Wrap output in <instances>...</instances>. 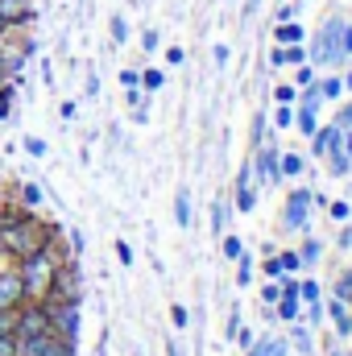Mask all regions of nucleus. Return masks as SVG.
Here are the masks:
<instances>
[{"instance_id":"obj_23","label":"nucleus","mask_w":352,"mask_h":356,"mask_svg":"<svg viewBox=\"0 0 352 356\" xmlns=\"http://www.w3.org/2000/svg\"><path fill=\"white\" fill-rule=\"evenodd\" d=\"M336 91H340V83H336V79H328V83H319V95H336Z\"/></svg>"},{"instance_id":"obj_14","label":"nucleus","mask_w":352,"mask_h":356,"mask_svg":"<svg viewBox=\"0 0 352 356\" xmlns=\"http://www.w3.org/2000/svg\"><path fill=\"white\" fill-rule=\"evenodd\" d=\"M25 149H29L33 158H42V154H46V141H42V137H25Z\"/></svg>"},{"instance_id":"obj_17","label":"nucleus","mask_w":352,"mask_h":356,"mask_svg":"<svg viewBox=\"0 0 352 356\" xmlns=\"http://www.w3.org/2000/svg\"><path fill=\"white\" fill-rule=\"evenodd\" d=\"M21 13V0H0V17H17Z\"/></svg>"},{"instance_id":"obj_18","label":"nucleus","mask_w":352,"mask_h":356,"mask_svg":"<svg viewBox=\"0 0 352 356\" xmlns=\"http://www.w3.org/2000/svg\"><path fill=\"white\" fill-rule=\"evenodd\" d=\"M273 58H278V63H298V58H303V50H278Z\"/></svg>"},{"instance_id":"obj_11","label":"nucleus","mask_w":352,"mask_h":356,"mask_svg":"<svg viewBox=\"0 0 352 356\" xmlns=\"http://www.w3.org/2000/svg\"><path fill=\"white\" fill-rule=\"evenodd\" d=\"M253 356H286V344L282 340H265V344L253 348Z\"/></svg>"},{"instance_id":"obj_5","label":"nucleus","mask_w":352,"mask_h":356,"mask_svg":"<svg viewBox=\"0 0 352 356\" xmlns=\"http://www.w3.org/2000/svg\"><path fill=\"white\" fill-rule=\"evenodd\" d=\"M17 332H21V340L42 336V332H46V315H42V311H29L25 319H17Z\"/></svg>"},{"instance_id":"obj_9","label":"nucleus","mask_w":352,"mask_h":356,"mask_svg":"<svg viewBox=\"0 0 352 356\" xmlns=\"http://www.w3.org/2000/svg\"><path fill=\"white\" fill-rule=\"evenodd\" d=\"M294 294H298V286L290 282V286H286V298H282V319H294V315H298V302H294Z\"/></svg>"},{"instance_id":"obj_12","label":"nucleus","mask_w":352,"mask_h":356,"mask_svg":"<svg viewBox=\"0 0 352 356\" xmlns=\"http://www.w3.org/2000/svg\"><path fill=\"white\" fill-rule=\"evenodd\" d=\"M262 175L265 178H278V154H273V149H265V154H262Z\"/></svg>"},{"instance_id":"obj_19","label":"nucleus","mask_w":352,"mask_h":356,"mask_svg":"<svg viewBox=\"0 0 352 356\" xmlns=\"http://www.w3.org/2000/svg\"><path fill=\"white\" fill-rule=\"evenodd\" d=\"M125 33H129V25L116 17V21H112V38H116V42H125Z\"/></svg>"},{"instance_id":"obj_10","label":"nucleus","mask_w":352,"mask_h":356,"mask_svg":"<svg viewBox=\"0 0 352 356\" xmlns=\"http://www.w3.org/2000/svg\"><path fill=\"white\" fill-rule=\"evenodd\" d=\"M332 319H336V327H340V332H352L349 307H344V302H340V298H336V302H332Z\"/></svg>"},{"instance_id":"obj_8","label":"nucleus","mask_w":352,"mask_h":356,"mask_svg":"<svg viewBox=\"0 0 352 356\" xmlns=\"http://www.w3.org/2000/svg\"><path fill=\"white\" fill-rule=\"evenodd\" d=\"M175 220L182 228L191 224V195H186V191H178V199H175Z\"/></svg>"},{"instance_id":"obj_6","label":"nucleus","mask_w":352,"mask_h":356,"mask_svg":"<svg viewBox=\"0 0 352 356\" xmlns=\"http://www.w3.org/2000/svg\"><path fill=\"white\" fill-rule=\"evenodd\" d=\"M307 203H311V195L298 191V195L290 199V207H286V224H303V220H307Z\"/></svg>"},{"instance_id":"obj_27","label":"nucleus","mask_w":352,"mask_h":356,"mask_svg":"<svg viewBox=\"0 0 352 356\" xmlns=\"http://www.w3.org/2000/svg\"><path fill=\"white\" fill-rule=\"evenodd\" d=\"M166 353H170V356H178V353H175V344H170V348H166Z\"/></svg>"},{"instance_id":"obj_15","label":"nucleus","mask_w":352,"mask_h":356,"mask_svg":"<svg viewBox=\"0 0 352 356\" xmlns=\"http://www.w3.org/2000/svg\"><path fill=\"white\" fill-rule=\"evenodd\" d=\"M303 294H307V302H311V315H319V290L307 282V286H303Z\"/></svg>"},{"instance_id":"obj_16","label":"nucleus","mask_w":352,"mask_h":356,"mask_svg":"<svg viewBox=\"0 0 352 356\" xmlns=\"http://www.w3.org/2000/svg\"><path fill=\"white\" fill-rule=\"evenodd\" d=\"M141 83H145L150 91H158V88H162V71H145V75H141Z\"/></svg>"},{"instance_id":"obj_22","label":"nucleus","mask_w":352,"mask_h":356,"mask_svg":"<svg viewBox=\"0 0 352 356\" xmlns=\"http://www.w3.org/2000/svg\"><path fill=\"white\" fill-rule=\"evenodd\" d=\"M13 353H17V344H13L8 336H0V356H13Z\"/></svg>"},{"instance_id":"obj_21","label":"nucleus","mask_w":352,"mask_h":356,"mask_svg":"<svg viewBox=\"0 0 352 356\" xmlns=\"http://www.w3.org/2000/svg\"><path fill=\"white\" fill-rule=\"evenodd\" d=\"M282 170H286V175H298V170H303V162H298V158H286V162H282Z\"/></svg>"},{"instance_id":"obj_3","label":"nucleus","mask_w":352,"mask_h":356,"mask_svg":"<svg viewBox=\"0 0 352 356\" xmlns=\"http://www.w3.org/2000/svg\"><path fill=\"white\" fill-rule=\"evenodd\" d=\"M315 149H319V154H328V158H332V154H336V149H340V133H336V129H328V133H319V137H315ZM344 166H349V158H344V154H336V162H332V170H336V175H340V170H344Z\"/></svg>"},{"instance_id":"obj_13","label":"nucleus","mask_w":352,"mask_h":356,"mask_svg":"<svg viewBox=\"0 0 352 356\" xmlns=\"http://www.w3.org/2000/svg\"><path fill=\"white\" fill-rule=\"evenodd\" d=\"M17 332V315L13 311H0V336H13Z\"/></svg>"},{"instance_id":"obj_1","label":"nucleus","mask_w":352,"mask_h":356,"mask_svg":"<svg viewBox=\"0 0 352 356\" xmlns=\"http://www.w3.org/2000/svg\"><path fill=\"white\" fill-rule=\"evenodd\" d=\"M352 54V29L344 21H332V25H323V33H319V46H315V63H328V58H344Z\"/></svg>"},{"instance_id":"obj_26","label":"nucleus","mask_w":352,"mask_h":356,"mask_svg":"<svg viewBox=\"0 0 352 356\" xmlns=\"http://www.w3.org/2000/svg\"><path fill=\"white\" fill-rule=\"evenodd\" d=\"M0 88H4V67H0Z\"/></svg>"},{"instance_id":"obj_24","label":"nucleus","mask_w":352,"mask_h":356,"mask_svg":"<svg viewBox=\"0 0 352 356\" xmlns=\"http://www.w3.org/2000/svg\"><path fill=\"white\" fill-rule=\"evenodd\" d=\"M340 294H352V273L344 277V286H340Z\"/></svg>"},{"instance_id":"obj_25","label":"nucleus","mask_w":352,"mask_h":356,"mask_svg":"<svg viewBox=\"0 0 352 356\" xmlns=\"http://www.w3.org/2000/svg\"><path fill=\"white\" fill-rule=\"evenodd\" d=\"M344 124H349V129H352V108H349V112H344Z\"/></svg>"},{"instance_id":"obj_20","label":"nucleus","mask_w":352,"mask_h":356,"mask_svg":"<svg viewBox=\"0 0 352 356\" xmlns=\"http://www.w3.org/2000/svg\"><path fill=\"white\" fill-rule=\"evenodd\" d=\"M224 253H228V257H241V241H237V236H228V241H224Z\"/></svg>"},{"instance_id":"obj_2","label":"nucleus","mask_w":352,"mask_h":356,"mask_svg":"<svg viewBox=\"0 0 352 356\" xmlns=\"http://www.w3.org/2000/svg\"><path fill=\"white\" fill-rule=\"evenodd\" d=\"M46 277H50V257H46V253H33V257H29V266H25V273H21V282H25V286H33V290H42V286H46Z\"/></svg>"},{"instance_id":"obj_7","label":"nucleus","mask_w":352,"mask_h":356,"mask_svg":"<svg viewBox=\"0 0 352 356\" xmlns=\"http://www.w3.org/2000/svg\"><path fill=\"white\" fill-rule=\"evenodd\" d=\"M58 327L75 340V332H79V315H75V307H63V311H58Z\"/></svg>"},{"instance_id":"obj_4","label":"nucleus","mask_w":352,"mask_h":356,"mask_svg":"<svg viewBox=\"0 0 352 356\" xmlns=\"http://www.w3.org/2000/svg\"><path fill=\"white\" fill-rule=\"evenodd\" d=\"M21 290H25V282H21V273H0V311H8V307H17V298H21Z\"/></svg>"}]
</instances>
